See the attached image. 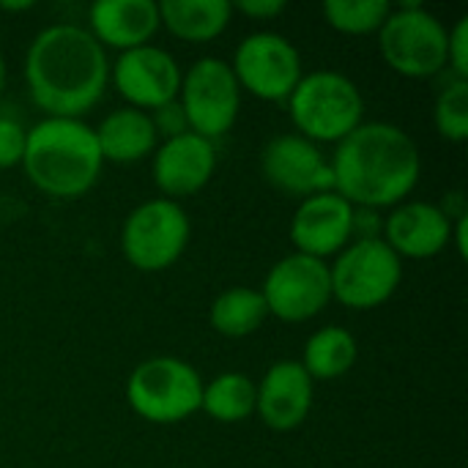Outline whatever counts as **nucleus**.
I'll list each match as a JSON object with an SVG mask.
<instances>
[{
    "label": "nucleus",
    "mask_w": 468,
    "mask_h": 468,
    "mask_svg": "<svg viewBox=\"0 0 468 468\" xmlns=\"http://www.w3.org/2000/svg\"><path fill=\"white\" fill-rule=\"evenodd\" d=\"M291 241L296 252L326 261L354 241V206L337 192L310 195L291 219Z\"/></svg>",
    "instance_id": "4468645a"
},
{
    "label": "nucleus",
    "mask_w": 468,
    "mask_h": 468,
    "mask_svg": "<svg viewBox=\"0 0 468 468\" xmlns=\"http://www.w3.org/2000/svg\"><path fill=\"white\" fill-rule=\"evenodd\" d=\"M269 318L266 302L255 288H228L222 291L208 310V321L222 337H250Z\"/></svg>",
    "instance_id": "5701e85b"
},
{
    "label": "nucleus",
    "mask_w": 468,
    "mask_h": 468,
    "mask_svg": "<svg viewBox=\"0 0 468 468\" xmlns=\"http://www.w3.org/2000/svg\"><path fill=\"white\" fill-rule=\"evenodd\" d=\"M332 162L335 192L354 208H395L422 176V156L414 137L387 121L359 123L337 143Z\"/></svg>",
    "instance_id": "f03ea898"
},
{
    "label": "nucleus",
    "mask_w": 468,
    "mask_h": 468,
    "mask_svg": "<svg viewBox=\"0 0 468 468\" xmlns=\"http://www.w3.org/2000/svg\"><path fill=\"white\" fill-rule=\"evenodd\" d=\"M332 299L348 310H376L387 304L403 282V261L384 239L351 241L329 263Z\"/></svg>",
    "instance_id": "0eeeda50"
},
{
    "label": "nucleus",
    "mask_w": 468,
    "mask_h": 468,
    "mask_svg": "<svg viewBox=\"0 0 468 468\" xmlns=\"http://www.w3.org/2000/svg\"><path fill=\"white\" fill-rule=\"evenodd\" d=\"M447 66L458 80H468V16H461L447 30Z\"/></svg>",
    "instance_id": "bb28decb"
},
{
    "label": "nucleus",
    "mask_w": 468,
    "mask_h": 468,
    "mask_svg": "<svg viewBox=\"0 0 468 468\" xmlns=\"http://www.w3.org/2000/svg\"><path fill=\"white\" fill-rule=\"evenodd\" d=\"M192 236L189 217L181 203L154 197L129 211L121 228L123 258L137 271H165L184 255Z\"/></svg>",
    "instance_id": "6e6552de"
},
{
    "label": "nucleus",
    "mask_w": 468,
    "mask_h": 468,
    "mask_svg": "<svg viewBox=\"0 0 468 468\" xmlns=\"http://www.w3.org/2000/svg\"><path fill=\"white\" fill-rule=\"evenodd\" d=\"M230 5H233V11H239L255 22H271L285 11V0H239Z\"/></svg>",
    "instance_id": "c85d7f7f"
},
{
    "label": "nucleus",
    "mask_w": 468,
    "mask_h": 468,
    "mask_svg": "<svg viewBox=\"0 0 468 468\" xmlns=\"http://www.w3.org/2000/svg\"><path fill=\"white\" fill-rule=\"evenodd\" d=\"M436 132L447 143H466L468 140V80H450L441 93L436 96L433 107Z\"/></svg>",
    "instance_id": "393cba45"
},
{
    "label": "nucleus",
    "mask_w": 468,
    "mask_h": 468,
    "mask_svg": "<svg viewBox=\"0 0 468 468\" xmlns=\"http://www.w3.org/2000/svg\"><path fill=\"white\" fill-rule=\"evenodd\" d=\"M27 8H33L30 0H25V3H0V11H27Z\"/></svg>",
    "instance_id": "c756f323"
},
{
    "label": "nucleus",
    "mask_w": 468,
    "mask_h": 468,
    "mask_svg": "<svg viewBox=\"0 0 468 468\" xmlns=\"http://www.w3.org/2000/svg\"><path fill=\"white\" fill-rule=\"evenodd\" d=\"M261 173L274 189L299 195L302 200L310 195L335 192L332 162L315 143L302 134L271 137L261 154Z\"/></svg>",
    "instance_id": "ddd939ff"
},
{
    "label": "nucleus",
    "mask_w": 468,
    "mask_h": 468,
    "mask_svg": "<svg viewBox=\"0 0 468 468\" xmlns=\"http://www.w3.org/2000/svg\"><path fill=\"white\" fill-rule=\"evenodd\" d=\"M230 69L239 88L263 101H288V96L304 77L299 49L285 36L271 30H258L241 38L233 52Z\"/></svg>",
    "instance_id": "9d476101"
},
{
    "label": "nucleus",
    "mask_w": 468,
    "mask_h": 468,
    "mask_svg": "<svg viewBox=\"0 0 468 468\" xmlns=\"http://www.w3.org/2000/svg\"><path fill=\"white\" fill-rule=\"evenodd\" d=\"M101 167L96 132L82 118H44L27 129L22 170L47 197H82L96 186Z\"/></svg>",
    "instance_id": "7ed1b4c3"
},
{
    "label": "nucleus",
    "mask_w": 468,
    "mask_h": 468,
    "mask_svg": "<svg viewBox=\"0 0 468 468\" xmlns=\"http://www.w3.org/2000/svg\"><path fill=\"white\" fill-rule=\"evenodd\" d=\"M93 132L101 159L115 165H134L145 156H154L159 145V134L154 129L151 115L134 107L112 110Z\"/></svg>",
    "instance_id": "6ab92c4d"
},
{
    "label": "nucleus",
    "mask_w": 468,
    "mask_h": 468,
    "mask_svg": "<svg viewBox=\"0 0 468 468\" xmlns=\"http://www.w3.org/2000/svg\"><path fill=\"white\" fill-rule=\"evenodd\" d=\"M5 80H8V69H5V60H3V55H0V93H3V88H5Z\"/></svg>",
    "instance_id": "7c9ffc66"
},
{
    "label": "nucleus",
    "mask_w": 468,
    "mask_h": 468,
    "mask_svg": "<svg viewBox=\"0 0 468 468\" xmlns=\"http://www.w3.org/2000/svg\"><path fill=\"white\" fill-rule=\"evenodd\" d=\"M233 5L228 0H162L159 25L189 44L214 41L228 30Z\"/></svg>",
    "instance_id": "aec40b11"
},
{
    "label": "nucleus",
    "mask_w": 468,
    "mask_h": 468,
    "mask_svg": "<svg viewBox=\"0 0 468 468\" xmlns=\"http://www.w3.org/2000/svg\"><path fill=\"white\" fill-rule=\"evenodd\" d=\"M178 104L189 132L211 143L228 134L241 110V88L230 63L214 55L195 60L181 77Z\"/></svg>",
    "instance_id": "1a4fd4ad"
},
{
    "label": "nucleus",
    "mask_w": 468,
    "mask_h": 468,
    "mask_svg": "<svg viewBox=\"0 0 468 468\" xmlns=\"http://www.w3.org/2000/svg\"><path fill=\"white\" fill-rule=\"evenodd\" d=\"M148 115H151V121H154L156 134H159V137H165V140H170V137H178V134L189 132V126H186V115H184V110H181L178 99H176V101H170V104H165V107H159V110H154V112H148Z\"/></svg>",
    "instance_id": "cd10ccee"
},
{
    "label": "nucleus",
    "mask_w": 468,
    "mask_h": 468,
    "mask_svg": "<svg viewBox=\"0 0 468 468\" xmlns=\"http://www.w3.org/2000/svg\"><path fill=\"white\" fill-rule=\"evenodd\" d=\"M25 82L47 118H82L110 82L104 47L80 25H49L27 47Z\"/></svg>",
    "instance_id": "f257e3e1"
},
{
    "label": "nucleus",
    "mask_w": 468,
    "mask_h": 468,
    "mask_svg": "<svg viewBox=\"0 0 468 468\" xmlns=\"http://www.w3.org/2000/svg\"><path fill=\"white\" fill-rule=\"evenodd\" d=\"M88 33L110 49L129 52L151 44L159 25L154 0H99L88 8Z\"/></svg>",
    "instance_id": "a211bd4d"
},
{
    "label": "nucleus",
    "mask_w": 468,
    "mask_h": 468,
    "mask_svg": "<svg viewBox=\"0 0 468 468\" xmlns=\"http://www.w3.org/2000/svg\"><path fill=\"white\" fill-rule=\"evenodd\" d=\"M255 400H258L255 381L239 370H230L203 384L200 411H206L214 422L236 425L255 414Z\"/></svg>",
    "instance_id": "4be33fe9"
},
{
    "label": "nucleus",
    "mask_w": 468,
    "mask_h": 468,
    "mask_svg": "<svg viewBox=\"0 0 468 468\" xmlns=\"http://www.w3.org/2000/svg\"><path fill=\"white\" fill-rule=\"evenodd\" d=\"M359 359L356 337L343 326H324L304 343L302 367L313 381H335L354 370Z\"/></svg>",
    "instance_id": "412c9836"
},
{
    "label": "nucleus",
    "mask_w": 468,
    "mask_h": 468,
    "mask_svg": "<svg viewBox=\"0 0 468 468\" xmlns=\"http://www.w3.org/2000/svg\"><path fill=\"white\" fill-rule=\"evenodd\" d=\"M217 170V148L211 140L184 132L178 137L162 140L154 151V184L167 200L192 197L211 181Z\"/></svg>",
    "instance_id": "2eb2a0df"
},
{
    "label": "nucleus",
    "mask_w": 468,
    "mask_h": 468,
    "mask_svg": "<svg viewBox=\"0 0 468 468\" xmlns=\"http://www.w3.org/2000/svg\"><path fill=\"white\" fill-rule=\"evenodd\" d=\"M181 66L178 60L154 44L121 52L110 66V80L115 90L126 99V107L154 112L178 99L181 90Z\"/></svg>",
    "instance_id": "f8f14e48"
},
{
    "label": "nucleus",
    "mask_w": 468,
    "mask_h": 468,
    "mask_svg": "<svg viewBox=\"0 0 468 468\" xmlns=\"http://www.w3.org/2000/svg\"><path fill=\"white\" fill-rule=\"evenodd\" d=\"M261 296L269 315L285 324H304L321 315L332 302L329 263L302 252H291L269 269Z\"/></svg>",
    "instance_id": "9b49d317"
},
{
    "label": "nucleus",
    "mask_w": 468,
    "mask_h": 468,
    "mask_svg": "<svg viewBox=\"0 0 468 468\" xmlns=\"http://www.w3.org/2000/svg\"><path fill=\"white\" fill-rule=\"evenodd\" d=\"M384 63L409 80H428L447 69V27L420 3L392 8L378 30Z\"/></svg>",
    "instance_id": "423d86ee"
},
{
    "label": "nucleus",
    "mask_w": 468,
    "mask_h": 468,
    "mask_svg": "<svg viewBox=\"0 0 468 468\" xmlns=\"http://www.w3.org/2000/svg\"><path fill=\"white\" fill-rule=\"evenodd\" d=\"M288 112L296 134L310 143H340L365 123V99L351 77L321 69L299 80L288 96Z\"/></svg>",
    "instance_id": "20e7f679"
},
{
    "label": "nucleus",
    "mask_w": 468,
    "mask_h": 468,
    "mask_svg": "<svg viewBox=\"0 0 468 468\" xmlns=\"http://www.w3.org/2000/svg\"><path fill=\"white\" fill-rule=\"evenodd\" d=\"M392 14L389 0H326L324 19L332 30L346 36H370L378 33L387 16Z\"/></svg>",
    "instance_id": "b1692460"
},
{
    "label": "nucleus",
    "mask_w": 468,
    "mask_h": 468,
    "mask_svg": "<svg viewBox=\"0 0 468 468\" xmlns=\"http://www.w3.org/2000/svg\"><path fill=\"white\" fill-rule=\"evenodd\" d=\"M25 140H27V129L14 118L0 115V170L22 165Z\"/></svg>",
    "instance_id": "a878e982"
},
{
    "label": "nucleus",
    "mask_w": 468,
    "mask_h": 468,
    "mask_svg": "<svg viewBox=\"0 0 468 468\" xmlns=\"http://www.w3.org/2000/svg\"><path fill=\"white\" fill-rule=\"evenodd\" d=\"M203 378L178 356H151L126 381L129 409L151 425H176L200 411Z\"/></svg>",
    "instance_id": "39448f33"
},
{
    "label": "nucleus",
    "mask_w": 468,
    "mask_h": 468,
    "mask_svg": "<svg viewBox=\"0 0 468 468\" xmlns=\"http://www.w3.org/2000/svg\"><path fill=\"white\" fill-rule=\"evenodd\" d=\"M450 236L452 219L447 217V211L425 200H403L400 206H395L381 230V239L400 261L436 258L450 244Z\"/></svg>",
    "instance_id": "dca6fc26"
},
{
    "label": "nucleus",
    "mask_w": 468,
    "mask_h": 468,
    "mask_svg": "<svg viewBox=\"0 0 468 468\" xmlns=\"http://www.w3.org/2000/svg\"><path fill=\"white\" fill-rule=\"evenodd\" d=\"M255 387H258L255 414L266 428L277 433H288L307 420L313 409L315 381L304 373L299 362L293 359L274 362L261 378V384Z\"/></svg>",
    "instance_id": "f3484780"
}]
</instances>
